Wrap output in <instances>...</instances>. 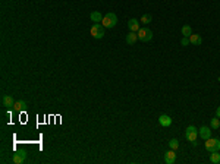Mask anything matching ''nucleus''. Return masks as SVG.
<instances>
[{"label": "nucleus", "mask_w": 220, "mask_h": 164, "mask_svg": "<svg viewBox=\"0 0 220 164\" xmlns=\"http://www.w3.org/2000/svg\"><path fill=\"white\" fill-rule=\"evenodd\" d=\"M103 27L104 28H113L116 24H118V16H116L113 12H107V13L103 16Z\"/></svg>", "instance_id": "nucleus-1"}, {"label": "nucleus", "mask_w": 220, "mask_h": 164, "mask_svg": "<svg viewBox=\"0 0 220 164\" xmlns=\"http://www.w3.org/2000/svg\"><path fill=\"white\" fill-rule=\"evenodd\" d=\"M206 148L208 150V152H214V151H220V139L217 138H208L206 139Z\"/></svg>", "instance_id": "nucleus-2"}, {"label": "nucleus", "mask_w": 220, "mask_h": 164, "mask_svg": "<svg viewBox=\"0 0 220 164\" xmlns=\"http://www.w3.org/2000/svg\"><path fill=\"white\" fill-rule=\"evenodd\" d=\"M185 136L187 139L191 142L192 145H197V138H198V133H197V128L195 126H188L187 130H185Z\"/></svg>", "instance_id": "nucleus-3"}, {"label": "nucleus", "mask_w": 220, "mask_h": 164, "mask_svg": "<svg viewBox=\"0 0 220 164\" xmlns=\"http://www.w3.org/2000/svg\"><path fill=\"white\" fill-rule=\"evenodd\" d=\"M91 35L96 40H100L104 37V27L100 24H94L91 27Z\"/></svg>", "instance_id": "nucleus-4"}, {"label": "nucleus", "mask_w": 220, "mask_h": 164, "mask_svg": "<svg viewBox=\"0 0 220 164\" xmlns=\"http://www.w3.org/2000/svg\"><path fill=\"white\" fill-rule=\"evenodd\" d=\"M153 38V32H151V29L148 28H141L138 31V40L139 41H142V43H147L150 40Z\"/></svg>", "instance_id": "nucleus-5"}, {"label": "nucleus", "mask_w": 220, "mask_h": 164, "mask_svg": "<svg viewBox=\"0 0 220 164\" xmlns=\"http://www.w3.org/2000/svg\"><path fill=\"white\" fill-rule=\"evenodd\" d=\"M25 158H27V152H25V151H16V152H13V155H12V161H13L15 164H24Z\"/></svg>", "instance_id": "nucleus-6"}, {"label": "nucleus", "mask_w": 220, "mask_h": 164, "mask_svg": "<svg viewBox=\"0 0 220 164\" xmlns=\"http://www.w3.org/2000/svg\"><path fill=\"white\" fill-rule=\"evenodd\" d=\"M198 135H200L204 141L208 139V138H211V129L208 126H201L200 130H198Z\"/></svg>", "instance_id": "nucleus-7"}, {"label": "nucleus", "mask_w": 220, "mask_h": 164, "mask_svg": "<svg viewBox=\"0 0 220 164\" xmlns=\"http://www.w3.org/2000/svg\"><path fill=\"white\" fill-rule=\"evenodd\" d=\"M175 161H176V152H175V150L170 148V151H168V152L164 154V163L173 164Z\"/></svg>", "instance_id": "nucleus-8"}, {"label": "nucleus", "mask_w": 220, "mask_h": 164, "mask_svg": "<svg viewBox=\"0 0 220 164\" xmlns=\"http://www.w3.org/2000/svg\"><path fill=\"white\" fill-rule=\"evenodd\" d=\"M2 106L6 107V109H10V107L15 106V100L10 95H5L2 97Z\"/></svg>", "instance_id": "nucleus-9"}, {"label": "nucleus", "mask_w": 220, "mask_h": 164, "mask_svg": "<svg viewBox=\"0 0 220 164\" xmlns=\"http://www.w3.org/2000/svg\"><path fill=\"white\" fill-rule=\"evenodd\" d=\"M158 123L164 128H169V126L172 125V117L168 116V114H162V116L158 117Z\"/></svg>", "instance_id": "nucleus-10"}, {"label": "nucleus", "mask_w": 220, "mask_h": 164, "mask_svg": "<svg viewBox=\"0 0 220 164\" xmlns=\"http://www.w3.org/2000/svg\"><path fill=\"white\" fill-rule=\"evenodd\" d=\"M137 40H138V32L129 31V32L126 34V43L129 44V46H134V44L137 43Z\"/></svg>", "instance_id": "nucleus-11"}, {"label": "nucleus", "mask_w": 220, "mask_h": 164, "mask_svg": "<svg viewBox=\"0 0 220 164\" xmlns=\"http://www.w3.org/2000/svg\"><path fill=\"white\" fill-rule=\"evenodd\" d=\"M128 28H129V31H132V32H138L139 29V22L138 19H129L128 21Z\"/></svg>", "instance_id": "nucleus-12"}, {"label": "nucleus", "mask_w": 220, "mask_h": 164, "mask_svg": "<svg viewBox=\"0 0 220 164\" xmlns=\"http://www.w3.org/2000/svg\"><path fill=\"white\" fill-rule=\"evenodd\" d=\"M188 38H189V43L192 46H201V43H202V38H201L200 34H191Z\"/></svg>", "instance_id": "nucleus-13"}, {"label": "nucleus", "mask_w": 220, "mask_h": 164, "mask_svg": "<svg viewBox=\"0 0 220 164\" xmlns=\"http://www.w3.org/2000/svg\"><path fill=\"white\" fill-rule=\"evenodd\" d=\"M27 109V101L24 100H19V101H15V106H13V110L16 113H21V111H24Z\"/></svg>", "instance_id": "nucleus-14"}, {"label": "nucleus", "mask_w": 220, "mask_h": 164, "mask_svg": "<svg viewBox=\"0 0 220 164\" xmlns=\"http://www.w3.org/2000/svg\"><path fill=\"white\" fill-rule=\"evenodd\" d=\"M90 18H91V21H92L94 24H100L101 21H103V15H101L100 12H91Z\"/></svg>", "instance_id": "nucleus-15"}, {"label": "nucleus", "mask_w": 220, "mask_h": 164, "mask_svg": "<svg viewBox=\"0 0 220 164\" xmlns=\"http://www.w3.org/2000/svg\"><path fill=\"white\" fill-rule=\"evenodd\" d=\"M210 161H211L213 164H219V163H220V154L217 152V151L211 152V155H210Z\"/></svg>", "instance_id": "nucleus-16"}, {"label": "nucleus", "mask_w": 220, "mask_h": 164, "mask_svg": "<svg viewBox=\"0 0 220 164\" xmlns=\"http://www.w3.org/2000/svg\"><path fill=\"white\" fill-rule=\"evenodd\" d=\"M191 34H192L191 27H189V25H183V27H182V35H183V37H189Z\"/></svg>", "instance_id": "nucleus-17"}, {"label": "nucleus", "mask_w": 220, "mask_h": 164, "mask_svg": "<svg viewBox=\"0 0 220 164\" xmlns=\"http://www.w3.org/2000/svg\"><path fill=\"white\" fill-rule=\"evenodd\" d=\"M151 21H153V16H151V15H142V16H141V21H139V22H141V24H150V22H151Z\"/></svg>", "instance_id": "nucleus-18"}, {"label": "nucleus", "mask_w": 220, "mask_h": 164, "mask_svg": "<svg viewBox=\"0 0 220 164\" xmlns=\"http://www.w3.org/2000/svg\"><path fill=\"white\" fill-rule=\"evenodd\" d=\"M210 126H211V129H219V128H220V120H219V117H214V119H211Z\"/></svg>", "instance_id": "nucleus-19"}, {"label": "nucleus", "mask_w": 220, "mask_h": 164, "mask_svg": "<svg viewBox=\"0 0 220 164\" xmlns=\"http://www.w3.org/2000/svg\"><path fill=\"white\" fill-rule=\"evenodd\" d=\"M169 147H170L172 150L176 151L178 148H179V141L175 139V138H173V139H170V141H169Z\"/></svg>", "instance_id": "nucleus-20"}, {"label": "nucleus", "mask_w": 220, "mask_h": 164, "mask_svg": "<svg viewBox=\"0 0 220 164\" xmlns=\"http://www.w3.org/2000/svg\"><path fill=\"white\" fill-rule=\"evenodd\" d=\"M181 44H182V46H183V47H187V46H189V44H191V43H189V38H188V37H183V38L181 40Z\"/></svg>", "instance_id": "nucleus-21"}, {"label": "nucleus", "mask_w": 220, "mask_h": 164, "mask_svg": "<svg viewBox=\"0 0 220 164\" xmlns=\"http://www.w3.org/2000/svg\"><path fill=\"white\" fill-rule=\"evenodd\" d=\"M216 117H219L220 119V106L217 107V110H216Z\"/></svg>", "instance_id": "nucleus-22"}]
</instances>
